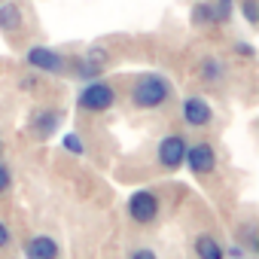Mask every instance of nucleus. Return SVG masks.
<instances>
[{"label":"nucleus","instance_id":"0eeeda50","mask_svg":"<svg viewBox=\"0 0 259 259\" xmlns=\"http://www.w3.org/2000/svg\"><path fill=\"white\" fill-rule=\"evenodd\" d=\"M25 253H28V259H58V244H55L52 238L40 235V238L28 241Z\"/></svg>","mask_w":259,"mask_h":259},{"label":"nucleus","instance_id":"20e7f679","mask_svg":"<svg viewBox=\"0 0 259 259\" xmlns=\"http://www.w3.org/2000/svg\"><path fill=\"white\" fill-rule=\"evenodd\" d=\"M183 156H186V141H183V138L171 135V138H165V141L159 144V162H162L165 168L183 165Z\"/></svg>","mask_w":259,"mask_h":259},{"label":"nucleus","instance_id":"423d86ee","mask_svg":"<svg viewBox=\"0 0 259 259\" xmlns=\"http://www.w3.org/2000/svg\"><path fill=\"white\" fill-rule=\"evenodd\" d=\"M128 207H132V217L138 223H150L156 217V210H159V201L150 192H138V195H132V204H128Z\"/></svg>","mask_w":259,"mask_h":259},{"label":"nucleus","instance_id":"9b49d317","mask_svg":"<svg viewBox=\"0 0 259 259\" xmlns=\"http://www.w3.org/2000/svg\"><path fill=\"white\" fill-rule=\"evenodd\" d=\"M55 122H58V116H55V110H46V113H40L37 119H34V128L40 135H49L52 128H55Z\"/></svg>","mask_w":259,"mask_h":259},{"label":"nucleus","instance_id":"f03ea898","mask_svg":"<svg viewBox=\"0 0 259 259\" xmlns=\"http://www.w3.org/2000/svg\"><path fill=\"white\" fill-rule=\"evenodd\" d=\"M113 89L110 85H104V82H92L82 95H79V107H85V110H107L110 104H113Z\"/></svg>","mask_w":259,"mask_h":259},{"label":"nucleus","instance_id":"1a4fd4ad","mask_svg":"<svg viewBox=\"0 0 259 259\" xmlns=\"http://www.w3.org/2000/svg\"><path fill=\"white\" fill-rule=\"evenodd\" d=\"M19 25H22V10L16 4H4V7H0V31L13 34Z\"/></svg>","mask_w":259,"mask_h":259},{"label":"nucleus","instance_id":"f8f14e48","mask_svg":"<svg viewBox=\"0 0 259 259\" xmlns=\"http://www.w3.org/2000/svg\"><path fill=\"white\" fill-rule=\"evenodd\" d=\"M192 19H195V25H207V22L213 19V7H210V4H198V7L192 10Z\"/></svg>","mask_w":259,"mask_h":259},{"label":"nucleus","instance_id":"f257e3e1","mask_svg":"<svg viewBox=\"0 0 259 259\" xmlns=\"http://www.w3.org/2000/svg\"><path fill=\"white\" fill-rule=\"evenodd\" d=\"M168 95H171L168 79H162V76H141L135 92H132V101L138 107H159V104L168 101Z\"/></svg>","mask_w":259,"mask_h":259},{"label":"nucleus","instance_id":"9d476101","mask_svg":"<svg viewBox=\"0 0 259 259\" xmlns=\"http://www.w3.org/2000/svg\"><path fill=\"white\" fill-rule=\"evenodd\" d=\"M195 253H198V259H223V247L210 235H201L195 241Z\"/></svg>","mask_w":259,"mask_h":259},{"label":"nucleus","instance_id":"7ed1b4c3","mask_svg":"<svg viewBox=\"0 0 259 259\" xmlns=\"http://www.w3.org/2000/svg\"><path fill=\"white\" fill-rule=\"evenodd\" d=\"M28 64H31V67H37V70H46V73H61L64 58H61L58 52L46 49V46H34V49L28 52Z\"/></svg>","mask_w":259,"mask_h":259},{"label":"nucleus","instance_id":"6e6552de","mask_svg":"<svg viewBox=\"0 0 259 259\" xmlns=\"http://www.w3.org/2000/svg\"><path fill=\"white\" fill-rule=\"evenodd\" d=\"M183 119H186L189 125H207V122H210V107H207L201 98H189V101L183 104Z\"/></svg>","mask_w":259,"mask_h":259},{"label":"nucleus","instance_id":"dca6fc26","mask_svg":"<svg viewBox=\"0 0 259 259\" xmlns=\"http://www.w3.org/2000/svg\"><path fill=\"white\" fill-rule=\"evenodd\" d=\"M7 186H10V171H7V168H0V192H4Z\"/></svg>","mask_w":259,"mask_h":259},{"label":"nucleus","instance_id":"ddd939ff","mask_svg":"<svg viewBox=\"0 0 259 259\" xmlns=\"http://www.w3.org/2000/svg\"><path fill=\"white\" fill-rule=\"evenodd\" d=\"M244 16H247L250 25H256V19H259L256 16V0H244Z\"/></svg>","mask_w":259,"mask_h":259},{"label":"nucleus","instance_id":"4468645a","mask_svg":"<svg viewBox=\"0 0 259 259\" xmlns=\"http://www.w3.org/2000/svg\"><path fill=\"white\" fill-rule=\"evenodd\" d=\"M64 147H67V150H73V153H82V144H79L73 135H67V138H64Z\"/></svg>","mask_w":259,"mask_h":259},{"label":"nucleus","instance_id":"f3484780","mask_svg":"<svg viewBox=\"0 0 259 259\" xmlns=\"http://www.w3.org/2000/svg\"><path fill=\"white\" fill-rule=\"evenodd\" d=\"M7 241H10V232H7V226H4V223H0V247H4Z\"/></svg>","mask_w":259,"mask_h":259},{"label":"nucleus","instance_id":"2eb2a0df","mask_svg":"<svg viewBox=\"0 0 259 259\" xmlns=\"http://www.w3.org/2000/svg\"><path fill=\"white\" fill-rule=\"evenodd\" d=\"M217 73H220L217 61H204V76H217Z\"/></svg>","mask_w":259,"mask_h":259},{"label":"nucleus","instance_id":"a211bd4d","mask_svg":"<svg viewBox=\"0 0 259 259\" xmlns=\"http://www.w3.org/2000/svg\"><path fill=\"white\" fill-rule=\"evenodd\" d=\"M132 259H156V256H153V253H150V250H138V253H135V256H132Z\"/></svg>","mask_w":259,"mask_h":259},{"label":"nucleus","instance_id":"39448f33","mask_svg":"<svg viewBox=\"0 0 259 259\" xmlns=\"http://www.w3.org/2000/svg\"><path fill=\"white\" fill-rule=\"evenodd\" d=\"M183 159L189 162V168H192L195 174H207V171H213V165H217V156H213V150H210L207 144H198V147H192V150H189Z\"/></svg>","mask_w":259,"mask_h":259}]
</instances>
